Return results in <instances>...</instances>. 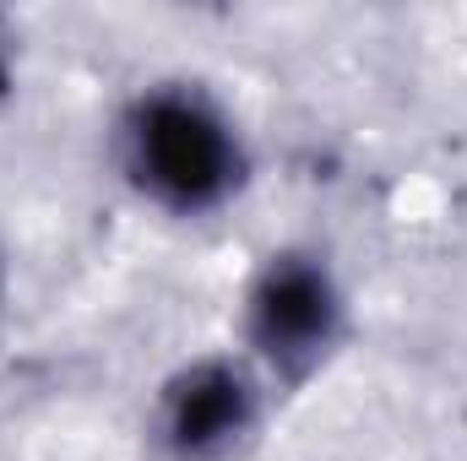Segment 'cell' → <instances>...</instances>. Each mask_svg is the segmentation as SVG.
Here are the masks:
<instances>
[{"label": "cell", "instance_id": "1", "mask_svg": "<svg viewBox=\"0 0 467 461\" xmlns=\"http://www.w3.org/2000/svg\"><path fill=\"white\" fill-rule=\"evenodd\" d=\"M109 169L119 190L169 223H213L255 185L244 115L202 77H147L109 119Z\"/></svg>", "mask_w": 467, "mask_h": 461}, {"label": "cell", "instance_id": "2", "mask_svg": "<svg viewBox=\"0 0 467 461\" xmlns=\"http://www.w3.org/2000/svg\"><path fill=\"white\" fill-rule=\"evenodd\" d=\"M353 343V288L316 239H283L255 255L234 299V347L277 396L316 385Z\"/></svg>", "mask_w": 467, "mask_h": 461}, {"label": "cell", "instance_id": "3", "mask_svg": "<svg viewBox=\"0 0 467 461\" xmlns=\"http://www.w3.org/2000/svg\"><path fill=\"white\" fill-rule=\"evenodd\" d=\"M277 391L239 347H207L169 364L141 413L158 461H244L272 424Z\"/></svg>", "mask_w": 467, "mask_h": 461}, {"label": "cell", "instance_id": "4", "mask_svg": "<svg viewBox=\"0 0 467 461\" xmlns=\"http://www.w3.org/2000/svg\"><path fill=\"white\" fill-rule=\"evenodd\" d=\"M5 321H11V250L0 239V337H5Z\"/></svg>", "mask_w": 467, "mask_h": 461}]
</instances>
